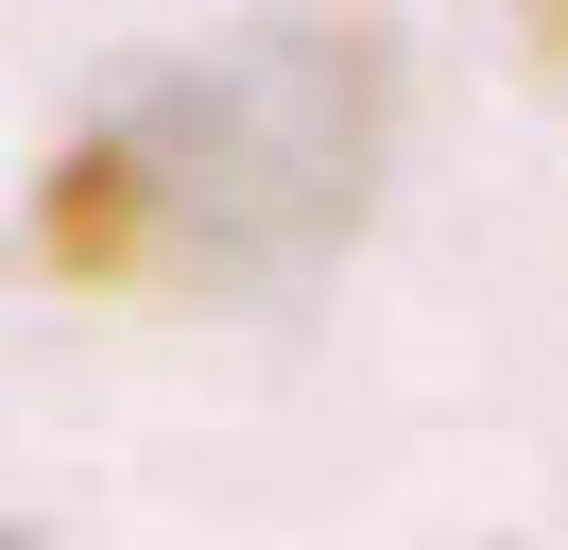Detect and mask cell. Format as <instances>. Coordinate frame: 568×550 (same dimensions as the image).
Here are the masks:
<instances>
[{"label": "cell", "instance_id": "obj_1", "mask_svg": "<svg viewBox=\"0 0 568 550\" xmlns=\"http://www.w3.org/2000/svg\"><path fill=\"white\" fill-rule=\"evenodd\" d=\"M379 34H242V52L139 69L70 155L36 172V258L70 293H242L362 224L379 190Z\"/></svg>", "mask_w": 568, "mask_h": 550}]
</instances>
